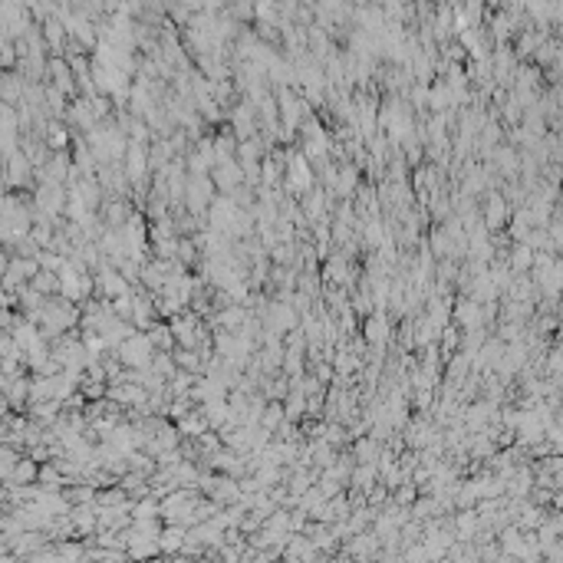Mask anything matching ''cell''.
<instances>
[{
  "mask_svg": "<svg viewBox=\"0 0 563 563\" xmlns=\"http://www.w3.org/2000/svg\"><path fill=\"white\" fill-rule=\"evenodd\" d=\"M530 264H534V250L527 248V244H514V250H511V274L524 277L527 270H530Z\"/></svg>",
  "mask_w": 563,
  "mask_h": 563,
  "instance_id": "cell-9",
  "label": "cell"
},
{
  "mask_svg": "<svg viewBox=\"0 0 563 563\" xmlns=\"http://www.w3.org/2000/svg\"><path fill=\"white\" fill-rule=\"evenodd\" d=\"M507 201L501 198V191H491L487 195V204H484V218H481V224H484L487 231H497L501 224L507 221Z\"/></svg>",
  "mask_w": 563,
  "mask_h": 563,
  "instance_id": "cell-6",
  "label": "cell"
},
{
  "mask_svg": "<svg viewBox=\"0 0 563 563\" xmlns=\"http://www.w3.org/2000/svg\"><path fill=\"white\" fill-rule=\"evenodd\" d=\"M260 422H264V431L277 429L280 422H286V419H284V405H280V402H274V405H267V409H264V415H260Z\"/></svg>",
  "mask_w": 563,
  "mask_h": 563,
  "instance_id": "cell-13",
  "label": "cell"
},
{
  "mask_svg": "<svg viewBox=\"0 0 563 563\" xmlns=\"http://www.w3.org/2000/svg\"><path fill=\"white\" fill-rule=\"evenodd\" d=\"M497 168L504 175H514L521 165H517V152L511 149V145H504V149H497Z\"/></svg>",
  "mask_w": 563,
  "mask_h": 563,
  "instance_id": "cell-12",
  "label": "cell"
},
{
  "mask_svg": "<svg viewBox=\"0 0 563 563\" xmlns=\"http://www.w3.org/2000/svg\"><path fill=\"white\" fill-rule=\"evenodd\" d=\"M208 178H211L214 185H218L224 198H228V195H234V191H238V185H244V172H240V165H238V162L214 165Z\"/></svg>",
  "mask_w": 563,
  "mask_h": 563,
  "instance_id": "cell-4",
  "label": "cell"
},
{
  "mask_svg": "<svg viewBox=\"0 0 563 563\" xmlns=\"http://www.w3.org/2000/svg\"><path fill=\"white\" fill-rule=\"evenodd\" d=\"M178 422H182L178 429H182L185 435H204V429H208V422H204L201 412H188V415H182Z\"/></svg>",
  "mask_w": 563,
  "mask_h": 563,
  "instance_id": "cell-11",
  "label": "cell"
},
{
  "mask_svg": "<svg viewBox=\"0 0 563 563\" xmlns=\"http://www.w3.org/2000/svg\"><path fill=\"white\" fill-rule=\"evenodd\" d=\"M286 188H290V195H300V198L313 188V168L300 152H290V158H286Z\"/></svg>",
  "mask_w": 563,
  "mask_h": 563,
  "instance_id": "cell-2",
  "label": "cell"
},
{
  "mask_svg": "<svg viewBox=\"0 0 563 563\" xmlns=\"http://www.w3.org/2000/svg\"><path fill=\"white\" fill-rule=\"evenodd\" d=\"M356 178H359V175H356L353 165H343V168L336 172V185H333V191H339V198L349 201V198L356 195Z\"/></svg>",
  "mask_w": 563,
  "mask_h": 563,
  "instance_id": "cell-8",
  "label": "cell"
},
{
  "mask_svg": "<svg viewBox=\"0 0 563 563\" xmlns=\"http://www.w3.org/2000/svg\"><path fill=\"white\" fill-rule=\"evenodd\" d=\"M115 349H119V359L135 366V369H149V366H152L155 349H152V343H149V336L145 333H132L122 346H115Z\"/></svg>",
  "mask_w": 563,
  "mask_h": 563,
  "instance_id": "cell-1",
  "label": "cell"
},
{
  "mask_svg": "<svg viewBox=\"0 0 563 563\" xmlns=\"http://www.w3.org/2000/svg\"><path fill=\"white\" fill-rule=\"evenodd\" d=\"M451 316H455V326H461L465 333H468V330H484V313H481V306H477L475 300H461V303L451 310Z\"/></svg>",
  "mask_w": 563,
  "mask_h": 563,
  "instance_id": "cell-5",
  "label": "cell"
},
{
  "mask_svg": "<svg viewBox=\"0 0 563 563\" xmlns=\"http://www.w3.org/2000/svg\"><path fill=\"white\" fill-rule=\"evenodd\" d=\"M211 195H214V185H211L208 175H188V182H185V204L191 208V214H204V208L211 204Z\"/></svg>",
  "mask_w": 563,
  "mask_h": 563,
  "instance_id": "cell-3",
  "label": "cell"
},
{
  "mask_svg": "<svg viewBox=\"0 0 563 563\" xmlns=\"http://www.w3.org/2000/svg\"><path fill=\"white\" fill-rule=\"evenodd\" d=\"M99 280H103L105 294H109V296H115V300H119V296H129V284H125V280L119 277L115 270H109V267H105V270H103V277H99Z\"/></svg>",
  "mask_w": 563,
  "mask_h": 563,
  "instance_id": "cell-10",
  "label": "cell"
},
{
  "mask_svg": "<svg viewBox=\"0 0 563 563\" xmlns=\"http://www.w3.org/2000/svg\"><path fill=\"white\" fill-rule=\"evenodd\" d=\"M356 451H359V458H373V441H359V445H356Z\"/></svg>",
  "mask_w": 563,
  "mask_h": 563,
  "instance_id": "cell-14",
  "label": "cell"
},
{
  "mask_svg": "<svg viewBox=\"0 0 563 563\" xmlns=\"http://www.w3.org/2000/svg\"><path fill=\"white\" fill-rule=\"evenodd\" d=\"M385 339H389V320H385V313H373L366 320V343H373L382 349Z\"/></svg>",
  "mask_w": 563,
  "mask_h": 563,
  "instance_id": "cell-7",
  "label": "cell"
}]
</instances>
